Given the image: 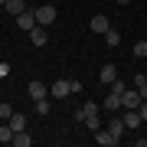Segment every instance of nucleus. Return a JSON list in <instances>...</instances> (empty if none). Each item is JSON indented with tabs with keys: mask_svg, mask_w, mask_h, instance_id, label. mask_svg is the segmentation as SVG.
<instances>
[{
	"mask_svg": "<svg viewBox=\"0 0 147 147\" xmlns=\"http://www.w3.org/2000/svg\"><path fill=\"white\" fill-rule=\"evenodd\" d=\"M121 118H124L127 131H131V127H141V124H144V118H141V111H137V108H121Z\"/></svg>",
	"mask_w": 147,
	"mask_h": 147,
	"instance_id": "obj_3",
	"label": "nucleus"
},
{
	"mask_svg": "<svg viewBox=\"0 0 147 147\" xmlns=\"http://www.w3.org/2000/svg\"><path fill=\"white\" fill-rule=\"evenodd\" d=\"M134 59H147V39H137L134 42Z\"/></svg>",
	"mask_w": 147,
	"mask_h": 147,
	"instance_id": "obj_20",
	"label": "nucleus"
},
{
	"mask_svg": "<svg viewBox=\"0 0 147 147\" xmlns=\"http://www.w3.org/2000/svg\"><path fill=\"white\" fill-rule=\"evenodd\" d=\"M13 144H16V147H30V144H33V137H30L26 131H16V134H13Z\"/></svg>",
	"mask_w": 147,
	"mask_h": 147,
	"instance_id": "obj_17",
	"label": "nucleus"
},
{
	"mask_svg": "<svg viewBox=\"0 0 147 147\" xmlns=\"http://www.w3.org/2000/svg\"><path fill=\"white\" fill-rule=\"evenodd\" d=\"M134 88L141 92V98H147V75H134Z\"/></svg>",
	"mask_w": 147,
	"mask_h": 147,
	"instance_id": "obj_19",
	"label": "nucleus"
},
{
	"mask_svg": "<svg viewBox=\"0 0 147 147\" xmlns=\"http://www.w3.org/2000/svg\"><path fill=\"white\" fill-rule=\"evenodd\" d=\"M141 92H137V88H124V95H121V108H137V105H141Z\"/></svg>",
	"mask_w": 147,
	"mask_h": 147,
	"instance_id": "obj_4",
	"label": "nucleus"
},
{
	"mask_svg": "<svg viewBox=\"0 0 147 147\" xmlns=\"http://www.w3.org/2000/svg\"><path fill=\"white\" fill-rule=\"evenodd\" d=\"M82 111H85V118H88V115H98V101H85V105H82Z\"/></svg>",
	"mask_w": 147,
	"mask_h": 147,
	"instance_id": "obj_21",
	"label": "nucleus"
},
{
	"mask_svg": "<svg viewBox=\"0 0 147 147\" xmlns=\"http://www.w3.org/2000/svg\"><path fill=\"white\" fill-rule=\"evenodd\" d=\"M33 13H36V23H39V26H49V23H56V16H59V10H56L53 3H42Z\"/></svg>",
	"mask_w": 147,
	"mask_h": 147,
	"instance_id": "obj_2",
	"label": "nucleus"
},
{
	"mask_svg": "<svg viewBox=\"0 0 147 147\" xmlns=\"http://www.w3.org/2000/svg\"><path fill=\"white\" fill-rule=\"evenodd\" d=\"M98 82L101 85H111V82H118V65H101V72H98Z\"/></svg>",
	"mask_w": 147,
	"mask_h": 147,
	"instance_id": "obj_8",
	"label": "nucleus"
},
{
	"mask_svg": "<svg viewBox=\"0 0 147 147\" xmlns=\"http://www.w3.org/2000/svg\"><path fill=\"white\" fill-rule=\"evenodd\" d=\"M3 10L16 16V13H23V10H26V0H7V3H3Z\"/></svg>",
	"mask_w": 147,
	"mask_h": 147,
	"instance_id": "obj_13",
	"label": "nucleus"
},
{
	"mask_svg": "<svg viewBox=\"0 0 147 147\" xmlns=\"http://www.w3.org/2000/svg\"><path fill=\"white\" fill-rule=\"evenodd\" d=\"M105 42H108L111 49H118V46H121V33H118V30H108V33H105Z\"/></svg>",
	"mask_w": 147,
	"mask_h": 147,
	"instance_id": "obj_18",
	"label": "nucleus"
},
{
	"mask_svg": "<svg viewBox=\"0 0 147 147\" xmlns=\"http://www.w3.org/2000/svg\"><path fill=\"white\" fill-rule=\"evenodd\" d=\"M3 3H7V0H0V7H3Z\"/></svg>",
	"mask_w": 147,
	"mask_h": 147,
	"instance_id": "obj_27",
	"label": "nucleus"
},
{
	"mask_svg": "<svg viewBox=\"0 0 147 147\" xmlns=\"http://www.w3.org/2000/svg\"><path fill=\"white\" fill-rule=\"evenodd\" d=\"M26 92H30V101H39V98H49V88L42 82H30L26 85Z\"/></svg>",
	"mask_w": 147,
	"mask_h": 147,
	"instance_id": "obj_9",
	"label": "nucleus"
},
{
	"mask_svg": "<svg viewBox=\"0 0 147 147\" xmlns=\"http://www.w3.org/2000/svg\"><path fill=\"white\" fill-rule=\"evenodd\" d=\"M30 42H33V46H46V42H49V36H46V26H39V23H36V26H33L30 30Z\"/></svg>",
	"mask_w": 147,
	"mask_h": 147,
	"instance_id": "obj_7",
	"label": "nucleus"
},
{
	"mask_svg": "<svg viewBox=\"0 0 147 147\" xmlns=\"http://www.w3.org/2000/svg\"><path fill=\"white\" fill-rule=\"evenodd\" d=\"M108 88H111V92H115V95H124V88H127V85H124V82H121V79H118V82H111V85H108Z\"/></svg>",
	"mask_w": 147,
	"mask_h": 147,
	"instance_id": "obj_24",
	"label": "nucleus"
},
{
	"mask_svg": "<svg viewBox=\"0 0 147 147\" xmlns=\"http://www.w3.org/2000/svg\"><path fill=\"white\" fill-rule=\"evenodd\" d=\"M75 92H82V82H75V79H59L49 85V98H69Z\"/></svg>",
	"mask_w": 147,
	"mask_h": 147,
	"instance_id": "obj_1",
	"label": "nucleus"
},
{
	"mask_svg": "<svg viewBox=\"0 0 147 147\" xmlns=\"http://www.w3.org/2000/svg\"><path fill=\"white\" fill-rule=\"evenodd\" d=\"M7 124L13 127V134H16V131H26V115H23V111H13V115H10V121H7Z\"/></svg>",
	"mask_w": 147,
	"mask_h": 147,
	"instance_id": "obj_11",
	"label": "nucleus"
},
{
	"mask_svg": "<svg viewBox=\"0 0 147 147\" xmlns=\"http://www.w3.org/2000/svg\"><path fill=\"white\" fill-rule=\"evenodd\" d=\"M13 115V105H7V101H0V121H10Z\"/></svg>",
	"mask_w": 147,
	"mask_h": 147,
	"instance_id": "obj_22",
	"label": "nucleus"
},
{
	"mask_svg": "<svg viewBox=\"0 0 147 147\" xmlns=\"http://www.w3.org/2000/svg\"><path fill=\"white\" fill-rule=\"evenodd\" d=\"M16 26L30 33L33 26H36V13H33V10H23V13H16Z\"/></svg>",
	"mask_w": 147,
	"mask_h": 147,
	"instance_id": "obj_5",
	"label": "nucleus"
},
{
	"mask_svg": "<svg viewBox=\"0 0 147 147\" xmlns=\"http://www.w3.org/2000/svg\"><path fill=\"white\" fill-rule=\"evenodd\" d=\"M95 141H98L101 147H115V144L121 141V137H115V134L108 131V127H98V131H95Z\"/></svg>",
	"mask_w": 147,
	"mask_h": 147,
	"instance_id": "obj_6",
	"label": "nucleus"
},
{
	"mask_svg": "<svg viewBox=\"0 0 147 147\" xmlns=\"http://www.w3.org/2000/svg\"><path fill=\"white\" fill-rule=\"evenodd\" d=\"M105 111H121V95L108 92V98H105Z\"/></svg>",
	"mask_w": 147,
	"mask_h": 147,
	"instance_id": "obj_15",
	"label": "nucleus"
},
{
	"mask_svg": "<svg viewBox=\"0 0 147 147\" xmlns=\"http://www.w3.org/2000/svg\"><path fill=\"white\" fill-rule=\"evenodd\" d=\"M137 111H141V118H144V121H147V98H144V101H141V105H137Z\"/></svg>",
	"mask_w": 147,
	"mask_h": 147,
	"instance_id": "obj_25",
	"label": "nucleus"
},
{
	"mask_svg": "<svg viewBox=\"0 0 147 147\" xmlns=\"http://www.w3.org/2000/svg\"><path fill=\"white\" fill-rule=\"evenodd\" d=\"M0 144H13V127L7 124V121L0 124Z\"/></svg>",
	"mask_w": 147,
	"mask_h": 147,
	"instance_id": "obj_16",
	"label": "nucleus"
},
{
	"mask_svg": "<svg viewBox=\"0 0 147 147\" xmlns=\"http://www.w3.org/2000/svg\"><path fill=\"white\" fill-rule=\"evenodd\" d=\"M33 111H36L39 118H46L49 111H53V105H49V98H39V101H33Z\"/></svg>",
	"mask_w": 147,
	"mask_h": 147,
	"instance_id": "obj_14",
	"label": "nucleus"
},
{
	"mask_svg": "<svg viewBox=\"0 0 147 147\" xmlns=\"http://www.w3.org/2000/svg\"><path fill=\"white\" fill-rule=\"evenodd\" d=\"M127 3H131V0H118V7H127Z\"/></svg>",
	"mask_w": 147,
	"mask_h": 147,
	"instance_id": "obj_26",
	"label": "nucleus"
},
{
	"mask_svg": "<svg viewBox=\"0 0 147 147\" xmlns=\"http://www.w3.org/2000/svg\"><path fill=\"white\" fill-rule=\"evenodd\" d=\"M82 124H88L92 131H98V127H101V118H98V115H88V118L82 121Z\"/></svg>",
	"mask_w": 147,
	"mask_h": 147,
	"instance_id": "obj_23",
	"label": "nucleus"
},
{
	"mask_svg": "<svg viewBox=\"0 0 147 147\" xmlns=\"http://www.w3.org/2000/svg\"><path fill=\"white\" fill-rule=\"evenodd\" d=\"M108 131H111V134H115V137H121V134H124V131H127V124H124V118H121V115H115V118H111V121H108Z\"/></svg>",
	"mask_w": 147,
	"mask_h": 147,
	"instance_id": "obj_12",
	"label": "nucleus"
},
{
	"mask_svg": "<svg viewBox=\"0 0 147 147\" xmlns=\"http://www.w3.org/2000/svg\"><path fill=\"white\" fill-rule=\"evenodd\" d=\"M88 26H92V33H108V30H111V23H108V16H105V13H95Z\"/></svg>",
	"mask_w": 147,
	"mask_h": 147,
	"instance_id": "obj_10",
	"label": "nucleus"
}]
</instances>
